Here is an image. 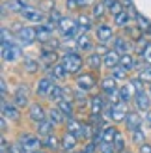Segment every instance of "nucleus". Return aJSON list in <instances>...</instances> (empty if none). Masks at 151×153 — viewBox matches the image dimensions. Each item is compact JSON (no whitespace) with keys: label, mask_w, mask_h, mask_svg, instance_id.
I'll use <instances>...</instances> for the list:
<instances>
[{"label":"nucleus","mask_w":151,"mask_h":153,"mask_svg":"<svg viewBox=\"0 0 151 153\" xmlns=\"http://www.w3.org/2000/svg\"><path fill=\"white\" fill-rule=\"evenodd\" d=\"M127 101H119V103H116V105H112V112H110V120L112 121H125V118H127Z\"/></svg>","instance_id":"nucleus-6"},{"label":"nucleus","mask_w":151,"mask_h":153,"mask_svg":"<svg viewBox=\"0 0 151 153\" xmlns=\"http://www.w3.org/2000/svg\"><path fill=\"white\" fill-rule=\"evenodd\" d=\"M37 67H39V64H37L34 58H30V56L24 58V69H26L28 73H36V71H37Z\"/></svg>","instance_id":"nucleus-38"},{"label":"nucleus","mask_w":151,"mask_h":153,"mask_svg":"<svg viewBox=\"0 0 151 153\" xmlns=\"http://www.w3.org/2000/svg\"><path fill=\"white\" fill-rule=\"evenodd\" d=\"M37 153H39V151H37Z\"/></svg>","instance_id":"nucleus-64"},{"label":"nucleus","mask_w":151,"mask_h":153,"mask_svg":"<svg viewBox=\"0 0 151 153\" xmlns=\"http://www.w3.org/2000/svg\"><path fill=\"white\" fill-rule=\"evenodd\" d=\"M77 47L82 49V51H90V49H92V43H90L88 34H82V36L77 37Z\"/></svg>","instance_id":"nucleus-35"},{"label":"nucleus","mask_w":151,"mask_h":153,"mask_svg":"<svg viewBox=\"0 0 151 153\" xmlns=\"http://www.w3.org/2000/svg\"><path fill=\"white\" fill-rule=\"evenodd\" d=\"M114 49L119 52V54H127V52H131V41H127L125 37H116L114 39Z\"/></svg>","instance_id":"nucleus-19"},{"label":"nucleus","mask_w":151,"mask_h":153,"mask_svg":"<svg viewBox=\"0 0 151 153\" xmlns=\"http://www.w3.org/2000/svg\"><path fill=\"white\" fill-rule=\"evenodd\" d=\"M62 64H64V67H65L67 75H77V73L82 69V58L77 54V52H65Z\"/></svg>","instance_id":"nucleus-1"},{"label":"nucleus","mask_w":151,"mask_h":153,"mask_svg":"<svg viewBox=\"0 0 151 153\" xmlns=\"http://www.w3.org/2000/svg\"><path fill=\"white\" fill-rule=\"evenodd\" d=\"M50 76L52 79H65V75H67V71H65V67H64V64H54L50 67Z\"/></svg>","instance_id":"nucleus-26"},{"label":"nucleus","mask_w":151,"mask_h":153,"mask_svg":"<svg viewBox=\"0 0 151 153\" xmlns=\"http://www.w3.org/2000/svg\"><path fill=\"white\" fill-rule=\"evenodd\" d=\"M52 129H54V123H52L50 120H43L37 123V134L39 136H49L52 134Z\"/></svg>","instance_id":"nucleus-20"},{"label":"nucleus","mask_w":151,"mask_h":153,"mask_svg":"<svg viewBox=\"0 0 151 153\" xmlns=\"http://www.w3.org/2000/svg\"><path fill=\"white\" fill-rule=\"evenodd\" d=\"M21 146H22V149H24V153H37L43 144H41V140L37 138V136L21 134Z\"/></svg>","instance_id":"nucleus-2"},{"label":"nucleus","mask_w":151,"mask_h":153,"mask_svg":"<svg viewBox=\"0 0 151 153\" xmlns=\"http://www.w3.org/2000/svg\"><path fill=\"white\" fill-rule=\"evenodd\" d=\"M36 30H37V41L45 43V41L52 39V32H54V30H50L47 25H41L39 28H36Z\"/></svg>","instance_id":"nucleus-21"},{"label":"nucleus","mask_w":151,"mask_h":153,"mask_svg":"<svg viewBox=\"0 0 151 153\" xmlns=\"http://www.w3.org/2000/svg\"><path fill=\"white\" fill-rule=\"evenodd\" d=\"M140 79L144 82H151V64L140 67Z\"/></svg>","instance_id":"nucleus-39"},{"label":"nucleus","mask_w":151,"mask_h":153,"mask_svg":"<svg viewBox=\"0 0 151 153\" xmlns=\"http://www.w3.org/2000/svg\"><path fill=\"white\" fill-rule=\"evenodd\" d=\"M95 146H97V144H95V142H90V144H88V146L84 148V151H86V153H95Z\"/></svg>","instance_id":"nucleus-54"},{"label":"nucleus","mask_w":151,"mask_h":153,"mask_svg":"<svg viewBox=\"0 0 151 153\" xmlns=\"http://www.w3.org/2000/svg\"><path fill=\"white\" fill-rule=\"evenodd\" d=\"M77 138H78L77 134H73V133H65V134L62 136V148H64L65 151H73L75 146H77Z\"/></svg>","instance_id":"nucleus-18"},{"label":"nucleus","mask_w":151,"mask_h":153,"mask_svg":"<svg viewBox=\"0 0 151 153\" xmlns=\"http://www.w3.org/2000/svg\"><path fill=\"white\" fill-rule=\"evenodd\" d=\"M103 2H104V6H107V7H110V6H114L118 0H103Z\"/></svg>","instance_id":"nucleus-57"},{"label":"nucleus","mask_w":151,"mask_h":153,"mask_svg":"<svg viewBox=\"0 0 151 153\" xmlns=\"http://www.w3.org/2000/svg\"><path fill=\"white\" fill-rule=\"evenodd\" d=\"M2 114H4V118H10V120H19V108H17V105H7L6 103V99H2Z\"/></svg>","instance_id":"nucleus-12"},{"label":"nucleus","mask_w":151,"mask_h":153,"mask_svg":"<svg viewBox=\"0 0 151 153\" xmlns=\"http://www.w3.org/2000/svg\"><path fill=\"white\" fill-rule=\"evenodd\" d=\"M28 116H30V120H34L36 123H39V121H43V120H45V110H43V106H41L39 103L32 105V106H30V112H28Z\"/></svg>","instance_id":"nucleus-15"},{"label":"nucleus","mask_w":151,"mask_h":153,"mask_svg":"<svg viewBox=\"0 0 151 153\" xmlns=\"http://www.w3.org/2000/svg\"><path fill=\"white\" fill-rule=\"evenodd\" d=\"M149 95H151V86H149Z\"/></svg>","instance_id":"nucleus-62"},{"label":"nucleus","mask_w":151,"mask_h":153,"mask_svg":"<svg viewBox=\"0 0 151 153\" xmlns=\"http://www.w3.org/2000/svg\"><path fill=\"white\" fill-rule=\"evenodd\" d=\"M116 134H118V129H116V127H104L103 131H101V140H103V142H110V144H114Z\"/></svg>","instance_id":"nucleus-23"},{"label":"nucleus","mask_w":151,"mask_h":153,"mask_svg":"<svg viewBox=\"0 0 151 153\" xmlns=\"http://www.w3.org/2000/svg\"><path fill=\"white\" fill-rule=\"evenodd\" d=\"M10 144H7V140L6 138H2V140H0V149H2V153H10Z\"/></svg>","instance_id":"nucleus-52"},{"label":"nucleus","mask_w":151,"mask_h":153,"mask_svg":"<svg viewBox=\"0 0 151 153\" xmlns=\"http://www.w3.org/2000/svg\"><path fill=\"white\" fill-rule=\"evenodd\" d=\"M17 39L21 45H32L37 39V30L32 26H22L17 32Z\"/></svg>","instance_id":"nucleus-3"},{"label":"nucleus","mask_w":151,"mask_h":153,"mask_svg":"<svg viewBox=\"0 0 151 153\" xmlns=\"http://www.w3.org/2000/svg\"><path fill=\"white\" fill-rule=\"evenodd\" d=\"M119 153H131L129 149H121V151H119Z\"/></svg>","instance_id":"nucleus-60"},{"label":"nucleus","mask_w":151,"mask_h":153,"mask_svg":"<svg viewBox=\"0 0 151 153\" xmlns=\"http://www.w3.org/2000/svg\"><path fill=\"white\" fill-rule=\"evenodd\" d=\"M2 43H13V37L7 32V28H2Z\"/></svg>","instance_id":"nucleus-50"},{"label":"nucleus","mask_w":151,"mask_h":153,"mask_svg":"<svg viewBox=\"0 0 151 153\" xmlns=\"http://www.w3.org/2000/svg\"><path fill=\"white\" fill-rule=\"evenodd\" d=\"M127 71L129 69H125L121 64H118L116 67H112V76H114L116 80H123V79H127Z\"/></svg>","instance_id":"nucleus-32"},{"label":"nucleus","mask_w":151,"mask_h":153,"mask_svg":"<svg viewBox=\"0 0 151 153\" xmlns=\"http://www.w3.org/2000/svg\"><path fill=\"white\" fill-rule=\"evenodd\" d=\"M10 153H24V149H22V146H21V144H11Z\"/></svg>","instance_id":"nucleus-53"},{"label":"nucleus","mask_w":151,"mask_h":153,"mask_svg":"<svg viewBox=\"0 0 151 153\" xmlns=\"http://www.w3.org/2000/svg\"><path fill=\"white\" fill-rule=\"evenodd\" d=\"M77 25L80 30H84V32H88L90 28H92V19L88 17V15H78V19H77Z\"/></svg>","instance_id":"nucleus-34"},{"label":"nucleus","mask_w":151,"mask_h":153,"mask_svg":"<svg viewBox=\"0 0 151 153\" xmlns=\"http://www.w3.org/2000/svg\"><path fill=\"white\" fill-rule=\"evenodd\" d=\"M146 120H147V121H149V123H151V110L147 112V116H146Z\"/></svg>","instance_id":"nucleus-59"},{"label":"nucleus","mask_w":151,"mask_h":153,"mask_svg":"<svg viewBox=\"0 0 151 153\" xmlns=\"http://www.w3.org/2000/svg\"><path fill=\"white\" fill-rule=\"evenodd\" d=\"M125 2H127V4H131V2H132V0H125Z\"/></svg>","instance_id":"nucleus-61"},{"label":"nucleus","mask_w":151,"mask_h":153,"mask_svg":"<svg viewBox=\"0 0 151 153\" xmlns=\"http://www.w3.org/2000/svg\"><path fill=\"white\" fill-rule=\"evenodd\" d=\"M65 6H67V10H77V7H80L78 0H67V2H65Z\"/></svg>","instance_id":"nucleus-51"},{"label":"nucleus","mask_w":151,"mask_h":153,"mask_svg":"<svg viewBox=\"0 0 151 153\" xmlns=\"http://www.w3.org/2000/svg\"><path fill=\"white\" fill-rule=\"evenodd\" d=\"M140 153H151V146L149 144H140Z\"/></svg>","instance_id":"nucleus-55"},{"label":"nucleus","mask_w":151,"mask_h":153,"mask_svg":"<svg viewBox=\"0 0 151 153\" xmlns=\"http://www.w3.org/2000/svg\"><path fill=\"white\" fill-rule=\"evenodd\" d=\"M101 90L104 91V94H112V91H116L118 86H116V79L114 76H108V79H103L101 80Z\"/></svg>","instance_id":"nucleus-22"},{"label":"nucleus","mask_w":151,"mask_h":153,"mask_svg":"<svg viewBox=\"0 0 151 153\" xmlns=\"http://www.w3.org/2000/svg\"><path fill=\"white\" fill-rule=\"evenodd\" d=\"M104 7H107V6H104V2H99V4H95L93 6V17H97V19H99V17H103V15H104Z\"/></svg>","instance_id":"nucleus-42"},{"label":"nucleus","mask_w":151,"mask_h":153,"mask_svg":"<svg viewBox=\"0 0 151 153\" xmlns=\"http://www.w3.org/2000/svg\"><path fill=\"white\" fill-rule=\"evenodd\" d=\"M21 15L30 22H41L43 21V13L39 10H36V7H30V6H26L24 10L21 11Z\"/></svg>","instance_id":"nucleus-10"},{"label":"nucleus","mask_w":151,"mask_h":153,"mask_svg":"<svg viewBox=\"0 0 151 153\" xmlns=\"http://www.w3.org/2000/svg\"><path fill=\"white\" fill-rule=\"evenodd\" d=\"M131 19H132V17L129 15V11H127V10H123L119 15H116V17H114V21H116V25H118V26H129Z\"/></svg>","instance_id":"nucleus-29"},{"label":"nucleus","mask_w":151,"mask_h":153,"mask_svg":"<svg viewBox=\"0 0 151 153\" xmlns=\"http://www.w3.org/2000/svg\"><path fill=\"white\" fill-rule=\"evenodd\" d=\"M136 21H138V26L144 30V32H147V30L151 28V21H149V19H146V17H142L140 13L136 15Z\"/></svg>","instance_id":"nucleus-41"},{"label":"nucleus","mask_w":151,"mask_h":153,"mask_svg":"<svg viewBox=\"0 0 151 153\" xmlns=\"http://www.w3.org/2000/svg\"><path fill=\"white\" fill-rule=\"evenodd\" d=\"M147 32H149V34H151V28H149V30H147Z\"/></svg>","instance_id":"nucleus-63"},{"label":"nucleus","mask_w":151,"mask_h":153,"mask_svg":"<svg viewBox=\"0 0 151 153\" xmlns=\"http://www.w3.org/2000/svg\"><path fill=\"white\" fill-rule=\"evenodd\" d=\"M125 125L129 131H136V129L142 125V118L138 116L136 112H129L127 114V118H125Z\"/></svg>","instance_id":"nucleus-14"},{"label":"nucleus","mask_w":151,"mask_h":153,"mask_svg":"<svg viewBox=\"0 0 151 153\" xmlns=\"http://www.w3.org/2000/svg\"><path fill=\"white\" fill-rule=\"evenodd\" d=\"M119 94H121V99H123V101H129L132 95H136V90H134V86L129 82L127 86H121V88H119Z\"/></svg>","instance_id":"nucleus-28"},{"label":"nucleus","mask_w":151,"mask_h":153,"mask_svg":"<svg viewBox=\"0 0 151 153\" xmlns=\"http://www.w3.org/2000/svg\"><path fill=\"white\" fill-rule=\"evenodd\" d=\"M52 86H54V82H52L49 76L41 79L39 82H37V88H36L37 95H49V94H50V90H52Z\"/></svg>","instance_id":"nucleus-13"},{"label":"nucleus","mask_w":151,"mask_h":153,"mask_svg":"<svg viewBox=\"0 0 151 153\" xmlns=\"http://www.w3.org/2000/svg\"><path fill=\"white\" fill-rule=\"evenodd\" d=\"M119 60H121V54L114 49V51H108V52H104V56H103V62H104V65L107 67H116L118 64H119Z\"/></svg>","instance_id":"nucleus-11"},{"label":"nucleus","mask_w":151,"mask_h":153,"mask_svg":"<svg viewBox=\"0 0 151 153\" xmlns=\"http://www.w3.org/2000/svg\"><path fill=\"white\" fill-rule=\"evenodd\" d=\"M58 28H60V32H62L65 37H73L75 34H77V30H78V25H77V21L64 17L58 22Z\"/></svg>","instance_id":"nucleus-5"},{"label":"nucleus","mask_w":151,"mask_h":153,"mask_svg":"<svg viewBox=\"0 0 151 153\" xmlns=\"http://www.w3.org/2000/svg\"><path fill=\"white\" fill-rule=\"evenodd\" d=\"M101 151H103V153H114V151H118V149H116L114 144H110V142H101Z\"/></svg>","instance_id":"nucleus-44"},{"label":"nucleus","mask_w":151,"mask_h":153,"mask_svg":"<svg viewBox=\"0 0 151 153\" xmlns=\"http://www.w3.org/2000/svg\"><path fill=\"white\" fill-rule=\"evenodd\" d=\"M88 64L92 65V69H99L101 64H104V62L101 60V56L95 52V54H90V56H88Z\"/></svg>","instance_id":"nucleus-37"},{"label":"nucleus","mask_w":151,"mask_h":153,"mask_svg":"<svg viewBox=\"0 0 151 153\" xmlns=\"http://www.w3.org/2000/svg\"><path fill=\"white\" fill-rule=\"evenodd\" d=\"M64 17L60 15V11L58 10H50V13H49V21H52V22H60Z\"/></svg>","instance_id":"nucleus-48"},{"label":"nucleus","mask_w":151,"mask_h":153,"mask_svg":"<svg viewBox=\"0 0 151 153\" xmlns=\"http://www.w3.org/2000/svg\"><path fill=\"white\" fill-rule=\"evenodd\" d=\"M114 146H116V149L118 151H121V149H125V140H123V136L121 134H116V138H114Z\"/></svg>","instance_id":"nucleus-43"},{"label":"nucleus","mask_w":151,"mask_h":153,"mask_svg":"<svg viewBox=\"0 0 151 153\" xmlns=\"http://www.w3.org/2000/svg\"><path fill=\"white\" fill-rule=\"evenodd\" d=\"M13 101H15V105H17V106H21V108L28 105V86H26V84H21V86L17 88Z\"/></svg>","instance_id":"nucleus-8"},{"label":"nucleus","mask_w":151,"mask_h":153,"mask_svg":"<svg viewBox=\"0 0 151 153\" xmlns=\"http://www.w3.org/2000/svg\"><path fill=\"white\" fill-rule=\"evenodd\" d=\"M41 62H43V65H50L52 67V65L56 64V52L43 49V52H41Z\"/></svg>","instance_id":"nucleus-25"},{"label":"nucleus","mask_w":151,"mask_h":153,"mask_svg":"<svg viewBox=\"0 0 151 153\" xmlns=\"http://www.w3.org/2000/svg\"><path fill=\"white\" fill-rule=\"evenodd\" d=\"M119 64H121L125 69H132V65H134V60H132V56L127 52V54H121V60H119Z\"/></svg>","instance_id":"nucleus-40"},{"label":"nucleus","mask_w":151,"mask_h":153,"mask_svg":"<svg viewBox=\"0 0 151 153\" xmlns=\"http://www.w3.org/2000/svg\"><path fill=\"white\" fill-rule=\"evenodd\" d=\"M121 11H123V7H121V4H119V2H116L114 6H110V7H108V13L112 15V17H116V15H119Z\"/></svg>","instance_id":"nucleus-46"},{"label":"nucleus","mask_w":151,"mask_h":153,"mask_svg":"<svg viewBox=\"0 0 151 153\" xmlns=\"http://www.w3.org/2000/svg\"><path fill=\"white\" fill-rule=\"evenodd\" d=\"M49 97L52 99V101H62V99H64V88H60V86H56V84H54V86H52V90H50V94H49Z\"/></svg>","instance_id":"nucleus-36"},{"label":"nucleus","mask_w":151,"mask_h":153,"mask_svg":"<svg viewBox=\"0 0 151 153\" xmlns=\"http://www.w3.org/2000/svg\"><path fill=\"white\" fill-rule=\"evenodd\" d=\"M142 58H144L146 64H151V43H147V47L144 49V52H142Z\"/></svg>","instance_id":"nucleus-49"},{"label":"nucleus","mask_w":151,"mask_h":153,"mask_svg":"<svg viewBox=\"0 0 151 153\" xmlns=\"http://www.w3.org/2000/svg\"><path fill=\"white\" fill-rule=\"evenodd\" d=\"M134 134H132V140L136 142V144H144V131H142V129L138 127L136 131H132Z\"/></svg>","instance_id":"nucleus-45"},{"label":"nucleus","mask_w":151,"mask_h":153,"mask_svg":"<svg viewBox=\"0 0 151 153\" xmlns=\"http://www.w3.org/2000/svg\"><path fill=\"white\" fill-rule=\"evenodd\" d=\"M0 129H2V133H6V129H7V125H6V118L0 120Z\"/></svg>","instance_id":"nucleus-56"},{"label":"nucleus","mask_w":151,"mask_h":153,"mask_svg":"<svg viewBox=\"0 0 151 153\" xmlns=\"http://www.w3.org/2000/svg\"><path fill=\"white\" fill-rule=\"evenodd\" d=\"M77 86H78V90H82V91L93 90V88H95V79H93V75H90V73L78 75V76H77Z\"/></svg>","instance_id":"nucleus-7"},{"label":"nucleus","mask_w":151,"mask_h":153,"mask_svg":"<svg viewBox=\"0 0 151 153\" xmlns=\"http://www.w3.org/2000/svg\"><path fill=\"white\" fill-rule=\"evenodd\" d=\"M26 6H28V4H26V0H11L10 4H4V6H2V10H4L2 15H6L7 10H10V11H19V13H21Z\"/></svg>","instance_id":"nucleus-17"},{"label":"nucleus","mask_w":151,"mask_h":153,"mask_svg":"<svg viewBox=\"0 0 151 153\" xmlns=\"http://www.w3.org/2000/svg\"><path fill=\"white\" fill-rule=\"evenodd\" d=\"M134 103H136V108L138 110H149V106H151L149 95L144 94V91H140V94L134 95Z\"/></svg>","instance_id":"nucleus-16"},{"label":"nucleus","mask_w":151,"mask_h":153,"mask_svg":"<svg viewBox=\"0 0 151 153\" xmlns=\"http://www.w3.org/2000/svg\"><path fill=\"white\" fill-rule=\"evenodd\" d=\"M131 84L134 86V90H136V94H140V91H144V80H142L140 76H138V79H132V80H131Z\"/></svg>","instance_id":"nucleus-47"},{"label":"nucleus","mask_w":151,"mask_h":153,"mask_svg":"<svg viewBox=\"0 0 151 153\" xmlns=\"http://www.w3.org/2000/svg\"><path fill=\"white\" fill-rule=\"evenodd\" d=\"M65 118H67V116H65V114H64L62 110L58 108V106H56V108H50V110H49V120H50V121H52L54 125L62 123V121H64Z\"/></svg>","instance_id":"nucleus-24"},{"label":"nucleus","mask_w":151,"mask_h":153,"mask_svg":"<svg viewBox=\"0 0 151 153\" xmlns=\"http://www.w3.org/2000/svg\"><path fill=\"white\" fill-rule=\"evenodd\" d=\"M90 106H92V114H101V110H103V97H101V95L92 97Z\"/></svg>","instance_id":"nucleus-31"},{"label":"nucleus","mask_w":151,"mask_h":153,"mask_svg":"<svg viewBox=\"0 0 151 153\" xmlns=\"http://www.w3.org/2000/svg\"><path fill=\"white\" fill-rule=\"evenodd\" d=\"M58 108L62 110L67 118H71V116H73V105H71V101H67V99H62V101H58Z\"/></svg>","instance_id":"nucleus-33"},{"label":"nucleus","mask_w":151,"mask_h":153,"mask_svg":"<svg viewBox=\"0 0 151 153\" xmlns=\"http://www.w3.org/2000/svg\"><path fill=\"white\" fill-rule=\"evenodd\" d=\"M90 2H92V0H78V4H80V7H82V6H88Z\"/></svg>","instance_id":"nucleus-58"},{"label":"nucleus","mask_w":151,"mask_h":153,"mask_svg":"<svg viewBox=\"0 0 151 153\" xmlns=\"http://www.w3.org/2000/svg\"><path fill=\"white\" fill-rule=\"evenodd\" d=\"M21 56V47L15 43H2V58L6 62H15Z\"/></svg>","instance_id":"nucleus-4"},{"label":"nucleus","mask_w":151,"mask_h":153,"mask_svg":"<svg viewBox=\"0 0 151 153\" xmlns=\"http://www.w3.org/2000/svg\"><path fill=\"white\" fill-rule=\"evenodd\" d=\"M112 36H114V30H112V26L108 25H99L97 26V39H99L101 45L108 43L112 39Z\"/></svg>","instance_id":"nucleus-9"},{"label":"nucleus","mask_w":151,"mask_h":153,"mask_svg":"<svg viewBox=\"0 0 151 153\" xmlns=\"http://www.w3.org/2000/svg\"><path fill=\"white\" fill-rule=\"evenodd\" d=\"M80 131H82V123L77 121L75 118H69V121H67V133H73V134L80 136Z\"/></svg>","instance_id":"nucleus-30"},{"label":"nucleus","mask_w":151,"mask_h":153,"mask_svg":"<svg viewBox=\"0 0 151 153\" xmlns=\"http://www.w3.org/2000/svg\"><path fill=\"white\" fill-rule=\"evenodd\" d=\"M60 144H62V140H58L54 134H49V136H45V140H43V146H45V148H49L50 151H52V149L56 151V149L60 148Z\"/></svg>","instance_id":"nucleus-27"}]
</instances>
